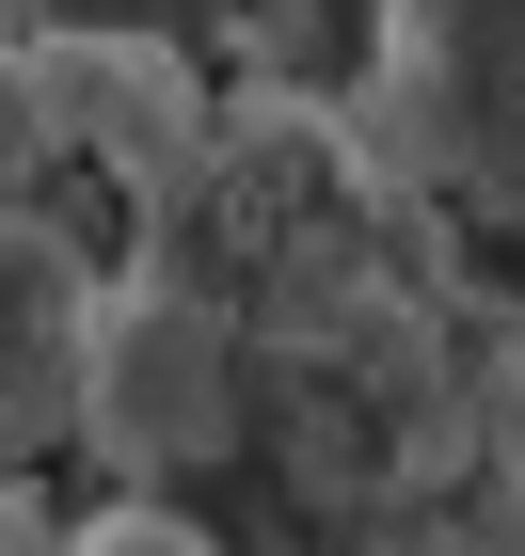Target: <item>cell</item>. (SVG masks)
<instances>
[{
	"label": "cell",
	"instance_id": "6da1fadb",
	"mask_svg": "<svg viewBox=\"0 0 525 556\" xmlns=\"http://www.w3.org/2000/svg\"><path fill=\"white\" fill-rule=\"evenodd\" d=\"M208 143L223 112L160 33H16L0 16V477L80 445L112 287L160 255Z\"/></svg>",
	"mask_w": 525,
	"mask_h": 556
},
{
	"label": "cell",
	"instance_id": "7a4b0ae2",
	"mask_svg": "<svg viewBox=\"0 0 525 556\" xmlns=\"http://www.w3.org/2000/svg\"><path fill=\"white\" fill-rule=\"evenodd\" d=\"M335 112L414 223L525 255V0H383Z\"/></svg>",
	"mask_w": 525,
	"mask_h": 556
},
{
	"label": "cell",
	"instance_id": "3957f363",
	"mask_svg": "<svg viewBox=\"0 0 525 556\" xmlns=\"http://www.w3.org/2000/svg\"><path fill=\"white\" fill-rule=\"evenodd\" d=\"M255 382H271L255 318H239L191 255H143L128 287H112V334H96L80 462H112V493H160L175 509L191 477H223L255 445Z\"/></svg>",
	"mask_w": 525,
	"mask_h": 556
},
{
	"label": "cell",
	"instance_id": "277c9868",
	"mask_svg": "<svg viewBox=\"0 0 525 556\" xmlns=\"http://www.w3.org/2000/svg\"><path fill=\"white\" fill-rule=\"evenodd\" d=\"M208 16L255 48L287 96H350L366 80V33H383V0H208Z\"/></svg>",
	"mask_w": 525,
	"mask_h": 556
},
{
	"label": "cell",
	"instance_id": "5b68a950",
	"mask_svg": "<svg viewBox=\"0 0 525 556\" xmlns=\"http://www.w3.org/2000/svg\"><path fill=\"white\" fill-rule=\"evenodd\" d=\"M64 556H223V541H208L191 509H160V493H128V509H96Z\"/></svg>",
	"mask_w": 525,
	"mask_h": 556
}]
</instances>
